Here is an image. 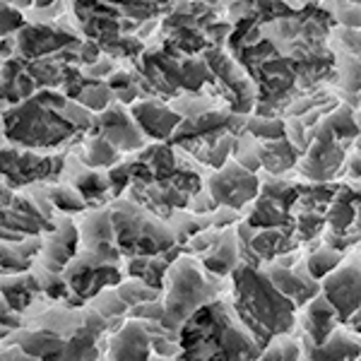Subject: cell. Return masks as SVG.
I'll return each instance as SVG.
<instances>
[{
  "instance_id": "cell-20",
  "label": "cell",
  "mask_w": 361,
  "mask_h": 361,
  "mask_svg": "<svg viewBox=\"0 0 361 361\" xmlns=\"http://www.w3.org/2000/svg\"><path fill=\"white\" fill-rule=\"evenodd\" d=\"M78 248H80L78 224H75L73 217L58 212L56 229L49 231V234L42 238V248H39V255H37V260H34L32 272L37 275L39 282L46 277L61 275L70 260L75 258Z\"/></svg>"
},
{
  "instance_id": "cell-8",
  "label": "cell",
  "mask_w": 361,
  "mask_h": 361,
  "mask_svg": "<svg viewBox=\"0 0 361 361\" xmlns=\"http://www.w3.org/2000/svg\"><path fill=\"white\" fill-rule=\"evenodd\" d=\"M224 279L207 275L197 260L190 255H178V260L169 267L164 279V316L161 325L178 337L180 325L185 323L197 308L214 299H222Z\"/></svg>"
},
{
  "instance_id": "cell-12",
  "label": "cell",
  "mask_w": 361,
  "mask_h": 361,
  "mask_svg": "<svg viewBox=\"0 0 361 361\" xmlns=\"http://www.w3.org/2000/svg\"><path fill=\"white\" fill-rule=\"evenodd\" d=\"M66 164L68 152L44 154L32 152V149H20L15 145H5L0 149V178L13 190L58 183L66 173Z\"/></svg>"
},
{
  "instance_id": "cell-28",
  "label": "cell",
  "mask_w": 361,
  "mask_h": 361,
  "mask_svg": "<svg viewBox=\"0 0 361 361\" xmlns=\"http://www.w3.org/2000/svg\"><path fill=\"white\" fill-rule=\"evenodd\" d=\"M301 328H304L301 337H306L311 345L318 347V345H323L337 328H342V325H340V318H337L335 308L330 306V301L325 299L323 294H318L316 299H311L301 308Z\"/></svg>"
},
{
  "instance_id": "cell-15",
  "label": "cell",
  "mask_w": 361,
  "mask_h": 361,
  "mask_svg": "<svg viewBox=\"0 0 361 361\" xmlns=\"http://www.w3.org/2000/svg\"><path fill=\"white\" fill-rule=\"evenodd\" d=\"M320 294L335 308L342 328L361 335V255L342 260L340 267L320 279Z\"/></svg>"
},
{
  "instance_id": "cell-29",
  "label": "cell",
  "mask_w": 361,
  "mask_h": 361,
  "mask_svg": "<svg viewBox=\"0 0 361 361\" xmlns=\"http://www.w3.org/2000/svg\"><path fill=\"white\" fill-rule=\"evenodd\" d=\"M42 284L32 270L20 272V275H5L0 277V299L5 301L13 311L27 316L37 301L42 299Z\"/></svg>"
},
{
  "instance_id": "cell-34",
  "label": "cell",
  "mask_w": 361,
  "mask_h": 361,
  "mask_svg": "<svg viewBox=\"0 0 361 361\" xmlns=\"http://www.w3.org/2000/svg\"><path fill=\"white\" fill-rule=\"evenodd\" d=\"M116 102L111 87L106 85V80H94V78H87V85L82 90V94L78 97V104L82 109H87L90 114H102L106 106H111Z\"/></svg>"
},
{
  "instance_id": "cell-42",
  "label": "cell",
  "mask_w": 361,
  "mask_h": 361,
  "mask_svg": "<svg viewBox=\"0 0 361 361\" xmlns=\"http://www.w3.org/2000/svg\"><path fill=\"white\" fill-rule=\"evenodd\" d=\"M63 3H66V5H68V8H70V3H73V0H63Z\"/></svg>"
},
{
  "instance_id": "cell-38",
  "label": "cell",
  "mask_w": 361,
  "mask_h": 361,
  "mask_svg": "<svg viewBox=\"0 0 361 361\" xmlns=\"http://www.w3.org/2000/svg\"><path fill=\"white\" fill-rule=\"evenodd\" d=\"M193 3H202V5H207V8H217L219 3H229V0H193Z\"/></svg>"
},
{
  "instance_id": "cell-36",
  "label": "cell",
  "mask_w": 361,
  "mask_h": 361,
  "mask_svg": "<svg viewBox=\"0 0 361 361\" xmlns=\"http://www.w3.org/2000/svg\"><path fill=\"white\" fill-rule=\"evenodd\" d=\"M27 22V17L20 13V10L10 8L0 0V39L13 37L15 32H20V27Z\"/></svg>"
},
{
  "instance_id": "cell-43",
  "label": "cell",
  "mask_w": 361,
  "mask_h": 361,
  "mask_svg": "<svg viewBox=\"0 0 361 361\" xmlns=\"http://www.w3.org/2000/svg\"><path fill=\"white\" fill-rule=\"evenodd\" d=\"M357 361H361V359H357Z\"/></svg>"
},
{
  "instance_id": "cell-11",
  "label": "cell",
  "mask_w": 361,
  "mask_h": 361,
  "mask_svg": "<svg viewBox=\"0 0 361 361\" xmlns=\"http://www.w3.org/2000/svg\"><path fill=\"white\" fill-rule=\"evenodd\" d=\"M202 61L209 70V85L205 87V97L212 99L217 109H229L238 116H250L255 109V87L250 82L234 56L226 46H209L202 54Z\"/></svg>"
},
{
  "instance_id": "cell-33",
  "label": "cell",
  "mask_w": 361,
  "mask_h": 361,
  "mask_svg": "<svg viewBox=\"0 0 361 361\" xmlns=\"http://www.w3.org/2000/svg\"><path fill=\"white\" fill-rule=\"evenodd\" d=\"M345 258H347V253H340V250H335V248L325 246V243H320V246L308 250V255L304 258V265H306L308 275L320 282V279L328 277L330 272L335 270V267H340Z\"/></svg>"
},
{
  "instance_id": "cell-40",
  "label": "cell",
  "mask_w": 361,
  "mask_h": 361,
  "mask_svg": "<svg viewBox=\"0 0 361 361\" xmlns=\"http://www.w3.org/2000/svg\"><path fill=\"white\" fill-rule=\"evenodd\" d=\"M359 128H361V116H359ZM354 149H357V157H361V133H359V140L354 142Z\"/></svg>"
},
{
  "instance_id": "cell-32",
  "label": "cell",
  "mask_w": 361,
  "mask_h": 361,
  "mask_svg": "<svg viewBox=\"0 0 361 361\" xmlns=\"http://www.w3.org/2000/svg\"><path fill=\"white\" fill-rule=\"evenodd\" d=\"M44 193H46V197H49L51 205H54L56 212L68 214V217L87 212V205H85L82 195H80L78 190L68 183V180H58V183L44 185Z\"/></svg>"
},
{
  "instance_id": "cell-21",
  "label": "cell",
  "mask_w": 361,
  "mask_h": 361,
  "mask_svg": "<svg viewBox=\"0 0 361 361\" xmlns=\"http://www.w3.org/2000/svg\"><path fill=\"white\" fill-rule=\"evenodd\" d=\"M92 135L104 137L109 145L121 154H135L145 145H149V140L142 135V130L137 128V123L133 121L130 111L123 104L114 102L111 106H106L102 114H94L90 128Z\"/></svg>"
},
{
  "instance_id": "cell-35",
  "label": "cell",
  "mask_w": 361,
  "mask_h": 361,
  "mask_svg": "<svg viewBox=\"0 0 361 361\" xmlns=\"http://www.w3.org/2000/svg\"><path fill=\"white\" fill-rule=\"evenodd\" d=\"M255 361H301V342L294 335L275 337L270 345L260 349Z\"/></svg>"
},
{
  "instance_id": "cell-24",
  "label": "cell",
  "mask_w": 361,
  "mask_h": 361,
  "mask_svg": "<svg viewBox=\"0 0 361 361\" xmlns=\"http://www.w3.org/2000/svg\"><path fill=\"white\" fill-rule=\"evenodd\" d=\"M260 270L270 277V282L275 284L279 292L292 301V304L296 306V311H301L308 301L316 299V296L320 294V282L308 275L304 258L296 260V263L289 265V267H282L277 263H267V265L260 267Z\"/></svg>"
},
{
  "instance_id": "cell-39",
  "label": "cell",
  "mask_w": 361,
  "mask_h": 361,
  "mask_svg": "<svg viewBox=\"0 0 361 361\" xmlns=\"http://www.w3.org/2000/svg\"><path fill=\"white\" fill-rule=\"evenodd\" d=\"M8 145V137H5V128H3V116H0V149Z\"/></svg>"
},
{
  "instance_id": "cell-26",
  "label": "cell",
  "mask_w": 361,
  "mask_h": 361,
  "mask_svg": "<svg viewBox=\"0 0 361 361\" xmlns=\"http://www.w3.org/2000/svg\"><path fill=\"white\" fill-rule=\"evenodd\" d=\"M301 342V361H357L361 359V335L337 328L323 345H311L306 337Z\"/></svg>"
},
{
  "instance_id": "cell-16",
  "label": "cell",
  "mask_w": 361,
  "mask_h": 361,
  "mask_svg": "<svg viewBox=\"0 0 361 361\" xmlns=\"http://www.w3.org/2000/svg\"><path fill=\"white\" fill-rule=\"evenodd\" d=\"M323 243L340 253H349L354 246L361 243V185L345 183L330 202L325 212V231Z\"/></svg>"
},
{
  "instance_id": "cell-6",
  "label": "cell",
  "mask_w": 361,
  "mask_h": 361,
  "mask_svg": "<svg viewBox=\"0 0 361 361\" xmlns=\"http://www.w3.org/2000/svg\"><path fill=\"white\" fill-rule=\"evenodd\" d=\"M359 118L349 106H335L320 121L296 169L304 183H333L347 176L349 149L359 140Z\"/></svg>"
},
{
  "instance_id": "cell-27",
  "label": "cell",
  "mask_w": 361,
  "mask_h": 361,
  "mask_svg": "<svg viewBox=\"0 0 361 361\" xmlns=\"http://www.w3.org/2000/svg\"><path fill=\"white\" fill-rule=\"evenodd\" d=\"M197 265H200L207 275H212L217 279L229 277L231 272L241 265V258H238L236 226H229V229L219 231L217 238L212 241V246L197 255Z\"/></svg>"
},
{
  "instance_id": "cell-30",
  "label": "cell",
  "mask_w": 361,
  "mask_h": 361,
  "mask_svg": "<svg viewBox=\"0 0 361 361\" xmlns=\"http://www.w3.org/2000/svg\"><path fill=\"white\" fill-rule=\"evenodd\" d=\"M180 248L173 246L164 250V253H157V255H147V258H130L128 260V277L133 279H140L142 284H147V287L157 289V292L164 294V279H166V272L169 267H171L173 263L178 260Z\"/></svg>"
},
{
  "instance_id": "cell-17",
  "label": "cell",
  "mask_w": 361,
  "mask_h": 361,
  "mask_svg": "<svg viewBox=\"0 0 361 361\" xmlns=\"http://www.w3.org/2000/svg\"><path fill=\"white\" fill-rule=\"evenodd\" d=\"M340 183L342 180H333V183H304L301 180L299 197H296L292 209L294 238L301 248L311 250L323 243L325 212H328Z\"/></svg>"
},
{
  "instance_id": "cell-41",
  "label": "cell",
  "mask_w": 361,
  "mask_h": 361,
  "mask_svg": "<svg viewBox=\"0 0 361 361\" xmlns=\"http://www.w3.org/2000/svg\"><path fill=\"white\" fill-rule=\"evenodd\" d=\"M349 3H354V5H361V0H349Z\"/></svg>"
},
{
  "instance_id": "cell-37",
  "label": "cell",
  "mask_w": 361,
  "mask_h": 361,
  "mask_svg": "<svg viewBox=\"0 0 361 361\" xmlns=\"http://www.w3.org/2000/svg\"><path fill=\"white\" fill-rule=\"evenodd\" d=\"M3 3L10 5V8H15V10H20L22 15L34 8V0H3Z\"/></svg>"
},
{
  "instance_id": "cell-19",
  "label": "cell",
  "mask_w": 361,
  "mask_h": 361,
  "mask_svg": "<svg viewBox=\"0 0 361 361\" xmlns=\"http://www.w3.org/2000/svg\"><path fill=\"white\" fill-rule=\"evenodd\" d=\"M205 190L217 207L234 209V212L241 214L258 197L260 176L236 164L234 159H229L222 169L212 171L205 178Z\"/></svg>"
},
{
  "instance_id": "cell-3",
  "label": "cell",
  "mask_w": 361,
  "mask_h": 361,
  "mask_svg": "<svg viewBox=\"0 0 361 361\" xmlns=\"http://www.w3.org/2000/svg\"><path fill=\"white\" fill-rule=\"evenodd\" d=\"M258 354L260 347L229 301L214 299L180 325L173 361H255Z\"/></svg>"
},
{
  "instance_id": "cell-9",
  "label": "cell",
  "mask_w": 361,
  "mask_h": 361,
  "mask_svg": "<svg viewBox=\"0 0 361 361\" xmlns=\"http://www.w3.org/2000/svg\"><path fill=\"white\" fill-rule=\"evenodd\" d=\"M111 226L118 253L123 260L147 258V255L164 253L176 246V234L171 224L154 217L152 212L142 209L128 197H118L109 205Z\"/></svg>"
},
{
  "instance_id": "cell-1",
  "label": "cell",
  "mask_w": 361,
  "mask_h": 361,
  "mask_svg": "<svg viewBox=\"0 0 361 361\" xmlns=\"http://www.w3.org/2000/svg\"><path fill=\"white\" fill-rule=\"evenodd\" d=\"M226 51L255 87L253 116L282 118L296 104L335 82L337 58L328 46L335 17L320 5L284 0H229Z\"/></svg>"
},
{
  "instance_id": "cell-2",
  "label": "cell",
  "mask_w": 361,
  "mask_h": 361,
  "mask_svg": "<svg viewBox=\"0 0 361 361\" xmlns=\"http://www.w3.org/2000/svg\"><path fill=\"white\" fill-rule=\"evenodd\" d=\"M0 116L8 145L44 154L70 152L90 133L94 121V114L70 102L58 90H39Z\"/></svg>"
},
{
  "instance_id": "cell-4",
  "label": "cell",
  "mask_w": 361,
  "mask_h": 361,
  "mask_svg": "<svg viewBox=\"0 0 361 361\" xmlns=\"http://www.w3.org/2000/svg\"><path fill=\"white\" fill-rule=\"evenodd\" d=\"M229 304L260 349L275 337L294 335L299 316L287 299L260 267L238 265L229 275Z\"/></svg>"
},
{
  "instance_id": "cell-13",
  "label": "cell",
  "mask_w": 361,
  "mask_h": 361,
  "mask_svg": "<svg viewBox=\"0 0 361 361\" xmlns=\"http://www.w3.org/2000/svg\"><path fill=\"white\" fill-rule=\"evenodd\" d=\"M246 133L253 140L260 171H265L267 176H284L299 164L301 149L287 135V121L250 114Z\"/></svg>"
},
{
  "instance_id": "cell-10",
  "label": "cell",
  "mask_w": 361,
  "mask_h": 361,
  "mask_svg": "<svg viewBox=\"0 0 361 361\" xmlns=\"http://www.w3.org/2000/svg\"><path fill=\"white\" fill-rule=\"evenodd\" d=\"M58 212L44 193V185L13 190L0 178V241L27 243L56 229Z\"/></svg>"
},
{
  "instance_id": "cell-31",
  "label": "cell",
  "mask_w": 361,
  "mask_h": 361,
  "mask_svg": "<svg viewBox=\"0 0 361 361\" xmlns=\"http://www.w3.org/2000/svg\"><path fill=\"white\" fill-rule=\"evenodd\" d=\"M102 3L109 5V8L137 34V29L142 27L145 22L161 20V17L171 10L173 0H102Z\"/></svg>"
},
{
  "instance_id": "cell-22",
  "label": "cell",
  "mask_w": 361,
  "mask_h": 361,
  "mask_svg": "<svg viewBox=\"0 0 361 361\" xmlns=\"http://www.w3.org/2000/svg\"><path fill=\"white\" fill-rule=\"evenodd\" d=\"M13 37H15V56L22 58V61H39V58L58 56L61 51L82 42V37H75V34L66 32L56 22L54 25L25 22L20 27V32H15Z\"/></svg>"
},
{
  "instance_id": "cell-5",
  "label": "cell",
  "mask_w": 361,
  "mask_h": 361,
  "mask_svg": "<svg viewBox=\"0 0 361 361\" xmlns=\"http://www.w3.org/2000/svg\"><path fill=\"white\" fill-rule=\"evenodd\" d=\"M246 123L248 116H238L229 109H205L180 121L169 145L190 161L217 171L231 159L234 142L246 130Z\"/></svg>"
},
{
  "instance_id": "cell-18",
  "label": "cell",
  "mask_w": 361,
  "mask_h": 361,
  "mask_svg": "<svg viewBox=\"0 0 361 361\" xmlns=\"http://www.w3.org/2000/svg\"><path fill=\"white\" fill-rule=\"evenodd\" d=\"M236 241L238 258L243 265L250 267H263L267 263H275L279 255L301 250L292 229H255L243 219L236 224Z\"/></svg>"
},
{
  "instance_id": "cell-14",
  "label": "cell",
  "mask_w": 361,
  "mask_h": 361,
  "mask_svg": "<svg viewBox=\"0 0 361 361\" xmlns=\"http://www.w3.org/2000/svg\"><path fill=\"white\" fill-rule=\"evenodd\" d=\"M299 190L301 180H287L284 176L260 178L258 197L250 202L243 222L255 229H292V209Z\"/></svg>"
},
{
  "instance_id": "cell-23",
  "label": "cell",
  "mask_w": 361,
  "mask_h": 361,
  "mask_svg": "<svg viewBox=\"0 0 361 361\" xmlns=\"http://www.w3.org/2000/svg\"><path fill=\"white\" fill-rule=\"evenodd\" d=\"M133 121L137 123V128L142 130V135L154 142H169L173 135V130L180 126L183 116H180L171 104L161 102L157 97L149 99H140V102L128 106Z\"/></svg>"
},
{
  "instance_id": "cell-25",
  "label": "cell",
  "mask_w": 361,
  "mask_h": 361,
  "mask_svg": "<svg viewBox=\"0 0 361 361\" xmlns=\"http://www.w3.org/2000/svg\"><path fill=\"white\" fill-rule=\"evenodd\" d=\"M109 361H149L152 359V342L142 320L128 318L118 330H114L106 340Z\"/></svg>"
},
{
  "instance_id": "cell-7",
  "label": "cell",
  "mask_w": 361,
  "mask_h": 361,
  "mask_svg": "<svg viewBox=\"0 0 361 361\" xmlns=\"http://www.w3.org/2000/svg\"><path fill=\"white\" fill-rule=\"evenodd\" d=\"M133 68L142 75L152 94L166 104L180 97L205 94V87L209 85V70L202 56L180 54L164 42L149 44L142 56L133 61Z\"/></svg>"
}]
</instances>
